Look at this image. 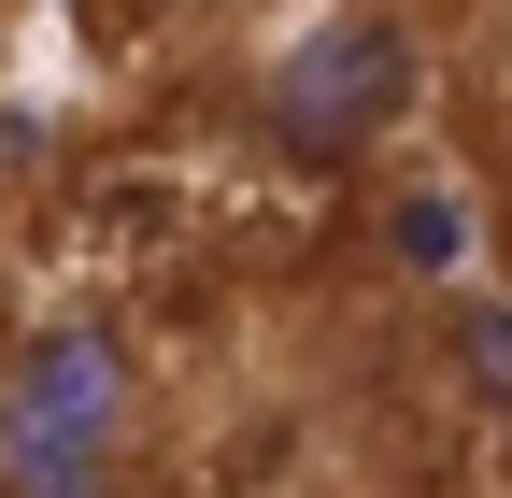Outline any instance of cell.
Segmentation results:
<instances>
[{"mask_svg":"<svg viewBox=\"0 0 512 498\" xmlns=\"http://www.w3.org/2000/svg\"><path fill=\"white\" fill-rule=\"evenodd\" d=\"M128 442V385H114V342L100 328H57L15 356V385H0V470L15 498H86Z\"/></svg>","mask_w":512,"mask_h":498,"instance_id":"6da1fadb","label":"cell"}]
</instances>
